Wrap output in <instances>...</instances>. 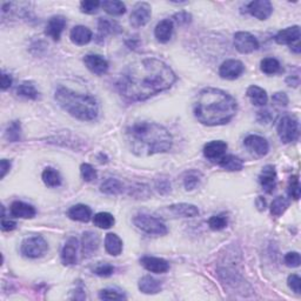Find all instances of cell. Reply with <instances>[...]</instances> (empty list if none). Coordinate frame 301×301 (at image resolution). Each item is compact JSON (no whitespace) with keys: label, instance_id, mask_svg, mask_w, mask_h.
Returning <instances> with one entry per match:
<instances>
[{"label":"cell","instance_id":"cell-31","mask_svg":"<svg viewBox=\"0 0 301 301\" xmlns=\"http://www.w3.org/2000/svg\"><path fill=\"white\" fill-rule=\"evenodd\" d=\"M100 191L108 195H118L124 191V185L118 179L109 178L100 186Z\"/></svg>","mask_w":301,"mask_h":301},{"label":"cell","instance_id":"cell-38","mask_svg":"<svg viewBox=\"0 0 301 301\" xmlns=\"http://www.w3.org/2000/svg\"><path fill=\"white\" fill-rule=\"evenodd\" d=\"M201 176L199 172H195V171H190L185 174L184 178V185L187 191H192L200 184Z\"/></svg>","mask_w":301,"mask_h":301},{"label":"cell","instance_id":"cell-33","mask_svg":"<svg viewBox=\"0 0 301 301\" xmlns=\"http://www.w3.org/2000/svg\"><path fill=\"white\" fill-rule=\"evenodd\" d=\"M43 181L50 187H58L62 185V177L57 170L47 167L43 172Z\"/></svg>","mask_w":301,"mask_h":301},{"label":"cell","instance_id":"cell-26","mask_svg":"<svg viewBox=\"0 0 301 301\" xmlns=\"http://www.w3.org/2000/svg\"><path fill=\"white\" fill-rule=\"evenodd\" d=\"M139 290L145 294H156L161 291V283L150 275L142 276L139 280Z\"/></svg>","mask_w":301,"mask_h":301},{"label":"cell","instance_id":"cell-13","mask_svg":"<svg viewBox=\"0 0 301 301\" xmlns=\"http://www.w3.org/2000/svg\"><path fill=\"white\" fill-rule=\"evenodd\" d=\"M84 63L89 71L98 76L105 74L108 70L107 60L99 54H87L84 58Z\"/></svg>","mask_w":301,"mask_h":301},{"label":"cell","instance_id":"cell-16","mask_svg":"<svg viewBox=\"0 0 301 301\" xmlns=\"http://www.w3.org/2000/svg\"><path fill=\"white\" fill-rule=\"evenodd\" d=\"M141 265L152 273H165L170 270V264L166 260L156 257H144L140 260Z\"/></svg>","mask_w":301,"mask_h":301},{"label":"cell","instance_id":"cell-17","mask_svg":"<svg viewBox=\"0 0 301 301\" xmlns=\"http://www.w3.org/2000/svg\"><path fill=\"white\" fill-rule=\"evenodd\" d=\"M99 237L93 232H85L81 240V253L84 257H91L99 247Z\"/></svg>","mask_w":301,"mask_h":301},{"label":"cell","instance_id":"cell-44","mask_svg":"<svg viewBox=\"0 0 301 301\" xmlns=\"http://www.w3.org/2000/svg\"><path fill=\"white\" fill-rule=\"evenodd\" d=\"M99 298L103 300H123L126 296L115 290H103L99 293Z\"/></svg>","mask_w":301,"mask_h":301},{"label":"cell","instance_id":"cell-45","mask_svg":"<svg viewBox=\"0 0 301 301\" xmlns=\"http://www.w3.org/2000/svg\"><path fill=\"white\" fill-rule=\"evenodd\" d=\"M93 272L99 276H109L113 274V272H115V267L109 265V264H99V265L93 270Z\"/></svg>","mask_w":301,"mask_h":301},{"label":"cell","instance_id":"cell-41","mask_svg":"<svg viewBox=\"0 0 301 301\" xmlns=\"http://www.w3.org/2000/svg\"><path fill=\"white\" fill-rule=\"evenodd\" d=\"M227 223H229V221H227V218L225 217V215H213V217L210 218L209 220V226L211 230L213 231H221L225 229V227L227 226Z\"/></svg>","mask_w":301,"mask_h":301},{"label":"cell","instance_id":"cell-22","mask_svg":"<svg viewBox=\"0 0 301 301\" xmlns=\"http://www.w3.org/2000/svg\"><path fill=\"white\" fill-rule=\"evenodd\" d=\"M70 38L73 44L78 45V46H83V45H86L92 40V31L88 27L83 25L76 26L72 28Z\"/></svg>","mask_w":301,"mask_h":301},{"label":"cell","instance_id":"cell-6","mask_svg":"<svg viewBox=\"0 0 301 301\" xmlns=\"http://www.w3.org/2000/svg\"><path fill=\"white\" fill-rule=\"evenodd\" d=\"M48 250V245L43 237H31L24 240L22 242V247H20V251L22 253L25 255L26 258L31 259H36L43 257V255L46 253Z\"/></svg>","mask_w":301,"mask_h":301},{"label":"cell","instance_id":"cell-49","mask_svg":"<svg viewBox=\"0 0 301 301\" xmlns=\"http://www.w3.org/2000/svg\"><path fill=\"white\" fill-rule=\"evenodd\" d=\"M191 14L187 13V12H179V13L174 14L172 22H176L178 25H186L191 22Z\"/></svg>","mask_w":301,"mask_h":301},{"label":"cell","instance_id":"cell-43","mask_svg":"<svg viewBox=\"0 0 301 301\" xmlns=\"http://www.w3.org/2000/svg\"><path fill=\"white\" fill-rule=\"evenodd\" d=\"M80 173L81 177L85 181L91 182L97 179V171L93 168V166L89 164H83L80 166Z\"/></svg>","mask_w":301,"mask_h":301},{"label":"cell","instance_id":"cell-32","mask_svg":"<svg viewBox=\"0 0 301 301\" xmlns=\"http://www.w3.org/2000/svg\"><path fill=\"white\" fill-rule=\"evenodd\" d=\"M101 7L105 10V12L111 15H121L126 12V6L123 2H118V0H106V2L101 3Z\"/></svg>","mask_w":301,"mask_h":301},{"label":"cell","instance_id":"cell-8","mask_svg":"<svg viewBox=\"0 0 301 301\" xmlns=\"http://www.w3.org/2000/svg\"><path fill=\"white\" fill-rule=\"evenodd\" d=\"M234 46L242 54H248L257 51L259 43L253 34L248 32H237L234 34Z\"/></svg>","mask_w":301,"mask_h":301},{"label":"cell","instance_id":"cell-3","mask_svg":"<svg viewBox=\"0 0 301 301\" xmlns=\"http://www.w3.org/2000/svg\"><path fill=\"white\" fill-rule=\"evenodd\" d=\"M127 142L132 152L139 157L162 153L172 147V136L157 123H137L126 131Z\"/></svg>","mask_w":301,"mask_h":301},{"label":"cell","instance_id":"cell-28","mask_svg":"<svg viewBox=\"0 0 301 301\" xmlns=\"http://www.w3.org/2000/svg\"><path fill=\"white\" fill-rule=\"evenodd\" d=\"M247 97L250 98L251 103L255 106H265L268 101V96L266 91L259 86H250L247 89Z\"/></svg>","mask_w":301,"mask_h":301},{"label":"cell","instance_id":"cell-21","mask_svg":"<svg viewBox=\"0 0 301 301\" xmlns=\"http://www.w3.org/2000/svg\"><path fill=\"white\" fill-rule=\"evenodd\" d=\"M173 33V22L171 19H164L160 23H158L154 30V35L159 43H167L172 38Z\"/></svg>","mask_w":301,"mask_h":301},{"label":"cell","instance_id":"cell-12","mask_svg":"<svg viewBox=\"0 0 301 301\" xmlns=\"http://www.w3.org/2000/svg\"><path fill=\"white\" fill-rule=\"evenodd\" d=\"M246 148L252 152L253 154H257L259 157H264L268 153V149H270V146H268V142L264 137L255 136V134H251L248 136L245 141Z\"/></svg>","mask_w":301,"mask_h":301},{"label":"cell","instance_id":"cell-10","mask_svg":"<svg viewBox=\"0 0 301 301\" xmlns=\"http://www.w3.org/2000/svg\"><path fill=\"white\" fill-rule=\"evenodd\" d=\"M243 71H245V66L240 60L229 59L221 64L220 68H219V76L222 79L234 80L238 79Z\"/></svg>","mask_w":301,"mask_h":301},{"label":"cell","instance_id":"cell-42","mask_svg":"<svg viewBox=\"0 0 301 301\" xmlns=\"http://www.w3.org/2000/svg\"><path fill=\"white\" fill-rule=\"evenodd\" d=\"M101 6V3L98 0H86V2L80 3V10L81 12L86 14H95L96 12Z\"/></svg>","mask_w":301,"mask_h":301},{"label":"cell","instance_id":"cell-5","mask_svg":"<svg viewBox=\"0 0 301 301\" xmlns=\"http://www.w3.org/2000/svg\"><path fill=\"white\" fill-rule=\"evenodd\" d=\"M133 223L138 229L147 234L165 235L167 233V227L160 219L146 213H139L133 218Z\"/></svg>","mask_w":301,"mask_h":301},{"label":"cell","instance_id":"cell-15","mask_svg":"<svg viewBox=\"0 0 301 301\" xmlns=\"http://www.w3.org/2000/svg\"><path fill=\"white\" fill-rule=\"evenodd\" d=\"M259 181L260 185L262 187V190L265 191L266 193H273L276 185V172L273 165H267L262 168L259 177Z\"/></svg>","mask_w":301,"mask_h":301},{"label":"cell","instance_id":"cell-40","mask_svg":"<svg viewBox=\"0 0 301 301\" xmlns=\"http://www.w3.org/2000/svg\"><path fill=\"white\" fill-rule=\"evenodd\" d=\"M20 134H22V128H20L19 121H13L7 127L6 131V139L11 142H15L20 140Z\"/></svg>","mask_w":301,"mask_h":301},{"label":"cell","instance_id":"cell-23","mask_svg":"<svg viewBox=\"0 0 301 301\" xmlns=\"http://www.w3.org/2000/svg\"><path fill=\"white\" fill-rule=\"evenodd\" d=\"M35 209L32 205H28L23 201H14L11 205V214L15 218L32 219L35 215Z\"/></svg>","mask_w":301,"mask_h":301},{"label":"cell","instance_id":"cell-50","mask_svg":"<svg viewBox=\"0 0 301 301\" xmlns=\"http://www.w3.org/2000/svg\"><path fill=\"white\" fill-rule=\"evenodd\" d=\"M272 100H273V103L275 105H278V106H286L288 104V98L286 96V93L284 92H276L275 95L272 97Z\"/></svg>","mask_w":301,"mask_h":301},{"label":"cell","instance_id":"cell-54","mask_svg":"<svg viewBox=\"0 0 301 301\" xmlns=\"http://www.w3.org/2000/svg\"><path fill=\"white\" fill-rule=\"evenodd\" d=\"M286 83L293 87H298L299 85V77L298 76H291L286 79Z\"/></svg>","mask_w":301,"mask_h":301},{"label":"cell","instance_id":"cell-7","mask_svg":"<svg viewBox=\"0 0 301 301\" xmlns=\"http://www.w3.org/2000/svg\"><path fill=\"white\" fill-rule=\"evenodd\" d=\"M276 131H278L280 140L285 142V144L294 141L296 138H298L299 133L298 120H296L294 117L285 116L280 119L278 127H276Z\"/></svg>","mask_w":301,"mask_h":301},{"label":"cell","instance_id":"cell-48","mask_svg":"<svg viewBox=\"0 0 301 301\" xmlns=\"http://www.w3.org/2000/svg\"><path fill=\"white\" fill-rule=\"evenodd\" d=\"M273 119H274V116L270 109H261V111H259L257 115V120L260 124H265V125L270 124Z\"/></svg>","mask_w":301,"mask_h":301},{"label":"cell","instance_id":"cell-53","mask_svg":"<svg viewBox=\"0 0 301 301\" xmlns=\"http://www.w3.org/2000/svg\"><path fill=\"white\" fill-rule=\"evenodd\" d=\"M11 168V161L3 159L0 161V170H2V178L6 176V173L9 172V170Z\"/></svg>","mask_w":301,"mask_h":301},{"label":"cell","instance_id":"cell-1","mask_svg":"<svg viewBox=\"0 0 301 301\" xmlns=\"http://www.w3.org/2000/svg\"><path fill=\"white\" fill-rule=\"evenodd\" d=\"M176 81V73L168 65L156 58H142L125 68L117 87L126 100L136 103L166 91Z\"/></svg>","mask_w":301,"mask_h":301},{"label":"cell","instance_id":"cell-29","mask_svg":"<svg viewBox=\"0 0 301 301\" xmlns=\"http://www.w3.org/2000/svg\"><path fill=\"white\" fill-rule=\"evenodd\" d=\"M105 248L108 254L117 257L123 252V241L117 234L108 233L105 238Z\"/></svg>","mask_w":301,"mask_h":301},{"label":"cell","instance_id":"cell-24","mask_svg":"<svg viewBox=\"0 0 301 301\" xmlns=\"http://www.w3.org/2000/svg\"><path fill=\"white\" fill-rule=\"evenodd\" d=\"M121 32V27L116 22L108 19H99L98 22V38L104 39L109 34H118Z\"/></svg>","mask_w":301,"mask_h":301},{"label":"cell","instance_id":"cell-11","mask_svg":"<svg viewBox=\"0 0 301 301\" xmlns=\"http://www.w3.org/2000/svg\"><path fill=\"white\" fill-rule=\"evenodd\" d=\"M247 11L251 15H253L259 20H266L271 17L273 12V6L268 0H255L247 5Z\"/></svg>","mask_w":301,"mask_h":301},{"label":"cell","instance_id":"cell-14","mask_svg":"<svg viewBox=\"0 0 301 301\" xmlns=\"http://www.w3.org/2000/svg\"><path fill=\"white\" fill-rule=\"evenodd\" d=\"M227 144L222 140H214L205 145L204 156L211 161H219L225 156Z\"/></svg>","mask_w":301,"mask_h":301},{"label":"cell","instance_id":"cell-27","mask_svg":"<svg viewBox=\"0 0 301 301\" xmlns=\"http://www.w3.org/2000/svg\"><path fill=\"white\" fill-rule=\"evenodd\" d=\"M168 210L177 217L182 218H194L199 214L197 206L191 204H176L168 206Z\"/></svg>","mask_w":301,"mask_h":301},{"label":"cell","instance_id":"cell-36","mask_svg":"<svg viewBox=\"0 0 301 301\" xmlns=\"http://www.w3.org/2000/svg\"><path fill=\"white\" fill-rule=\"evenodd\" d=\"M260 68H261V71L265 73V74L272 76V74H275V73H278L280 71V68H281V66H280V63L276 59L265 58L261 60Z\"/></svg>","mask_w":301,"mask_h":301},{"label":"cell","instance_id":"cell-46","mask_svg":"<svg viewBox=\"0 0 301 301\" xmlns=\"http://www.w3.org/2000/svg\"><path fill=\"white\" fill-rule=\"evenodd\" d=\"M300 254L298 252H290V253L286 254L285 257V264L288 267H299L300 266Z\"/></svg>","mask_w":301,"mask_h":301},{"label":"cell","instance_id":"cell-30","mask_svg":"<svg viewBox=\"0 0 301 301\" xmlns=\"http://www.w3.org/2000/svg\"><path fill=\"white\" fill-rule=\"evenodd\" d=\"M218 164L220 167L226 171H240L243 167V162L240 158L233 156V154H229V156H223L220 160L218 161Z\"/></svg>","mask_w":301,"mask_h":301},{"label":"cell","instance_id":"cell-55","mask_svg":"<svg viewBox=\"0 0 301 301\" xmlns=\"http://www.w3.org/2000/svg\"><path fill=\"white\" fill-rule=\"evenodd\" d=\"M257 206L260 211L266 210V200L262 197H258L257 199Z\"/></svg>","mask_w":301,"mask_h":301},{"label":"cell","instance_id":"cell-18","mask_svg":"<svg viewBox=\"0 0 301 301\" xmlns=\"http://www.w3.org/2000/svg\"><path fill=\"white\" fill-rule=\"evenodd\" d=\"M66 27V19L63 15H54L50 19L46 26V34L50 35L52 39L58 42L62 35L64 28Z\"/></svg>","mask_w":301,"mask_h":301},{"label":"cell","instance_id":"cell-39","mask_svg":"<svg viewBox=\"0 0 301 301\" xmlns=\"http://www.w3.org/2000/svg\"><path fill=\"white\" fill-rule=\"evenodd\" d=\"M287 193L291 198L294 199V200H299L301 190H300V182H299L298 176H293L290 178V182H288V187H287Z\"/></svg>","mask_w":301,"mask_h":301},{"label":"cell","instance_id":"cell-47","mask_svg":"<svg viewBox=\"0 0 301 301\" xmlns=\"http://www.w3.org/2000/svg\"><path fill=\"white\" fill-rule=\"evenodd\" d=\"M288 286L292 291H294L296 294H300L301 292V279L298 274H292L288 276Z\"/></svg>","mask_w":301,"mask_h":301},{"label":"cell","instance_id":"cell-51","mask_svg":"<svg viewBox=\"0 0 301 301\" xmlns=\"http://www.w3.org/2000/svg\"><path fill=\"white\" fill-rule=\"evenodd\" d=\"M15 226H17V223L12 220H7V219H3L2 221V231L4 232H10V231H13L15 229Z\"/></svg>","mask_w":301,"mask_h":301},{"label":"cell","instance_id":"cell-4","mask_svg":"<svg viewBox=\"0 0 301 301\" xmlns=\"http://www.w3.org/2000/svg\"><path fill=\"white\" fill-rule=\"evenodd\" d=\"M55 100L68 115L83 121L97 119L99 106L95 97L87 93H79L66 87H59L55 91Z\"/></svg>","mask_w":301,"mask_h":301},{"label":"cell","instance_id":"cell-19","mask_svg":"<svg viewBox=\"0 0 301 301\" xmlns=\"http://www.w3.org/2000/svg\"><path fill=\"white\" fill-rule=\"evenodd\" d=\"M77 250H78V240L70 238L65 243L62 251V260L64 265H74L77 262Z\"/></svg>","mask_w":301,"mask_h":301},{"label":"cell","instance_id":"cell-9","mask_svg":"<svg viewBox=\"0 0 301 301\" xmlns=\"http://www.w3.org/2000/svg\"><path fill=\"white\" fill-rule=\"evenodd\" d=\"M150 14H152V11H150V5L148 3H138L133 7L129 23L134 28L142 27L149 22Z\"/></svg>","mask_w":301,"mask_h":301},{"label":"cell","instance_id":"cell-37","mask_svg":"<svg viewBox=\"0 0 301 301\" xmlns=\"http://www.w3.org/2000/svg\"><path fill=\"white\" fill-rule=\"evenodd\" d=\"M290 206V201L287 200L285 197H278L275 198L273 202L271 204V213L274 217H280V215L285 213V211Z\"/></svg>","mask_w":301,"mask_h":301},{"label":"cell","instance_id":"cell-34","mask_svg":"<svg viewBox=\"0 0 301 301\" xmlns=\"http://www.w3.org/2000/svg\"><path fill=\"white\" fill-rule=\"evenodd\" d=\"M115 221H116L115 217H113L111 213H107V212L97 213L95 215V218H93V222H95V225L103 230L111 229V227L115 225Z\"/></svg>","mask_w":301,"mask_h":301},{"label":"cell","instance_id":"cell-56","mask_svg":"<svg viewBox=\"0 0 301 301\" xmlns=\"http://www.w3.org/2000/svg\"><path fill=\"white\" fill-rule=\"evenodd\" d=\"M291 50L293 52H295V53H300L301 52V47H300V43L298 42L296 45H291Z\"/></svg>","mask_w":301,"mask_h":301},{"label":"cell","instance_id":"cell-2","mask_svg":"<svg viewBox=\"0 0 301 301\" xmlns=\"http://www.w3.org/2000/svg\"><path fill=\"white\" fill-rule=\"evenodd\" d=\"M237 111V100L222 89L213 87L202 89L194 105L195 118L207 126L227 124Z\"/></svg>","mask_w":301,"mask_h":301},{"label":"cell","instance_id":"cell-35","mask_svg":"<svg viewBox=\"0 0 301 301\" xmlns=\"http://www.w3.org/2000/svg\"><path fill=\"white\" fill-rule=\"evenodd\" d=\"M17 95L20 97L26 98V99H32L35 100L38 98V91H36L35 86L30 81H24L18 86L17 88Z\"/></svg>","mask_w":301,"mask_h":301},{"label":"cell","instance_id":"cell-52","mask_svg":"<svg viewBox=\"0 0 301 301\" xmlns=\"http://www.w3.org/2000/svg\"><path fill=\"white\" fill-rule=\"evenodd\" d=\"M12 81L13 80H12L11 76L6 74V73H3V76H2V89L3 91H5V89H7L11 86Z\"/></svg>","mask_w":301,"mask_h":301},{"label":"cell","instance_id":"cell-25","mask_svg":"<svg viewBox=\"0 0 301 301\" xmlns=\"http://www.w3.org/2000/svg\"><path fill=\"white\" fill-rule=\"evenodd\" d=\"M67 215L70 217V219H72V220L88 222L92 218V211L88 206L79 204L71 207V209L68 210Z\"/></svg>","mask_w":301,"mask_h":301},{"label":"cell","instance_id":"cell-20","mask_svg":"<svg viewBox=\"0 0 301 301\" xmlns=\"http://www.w3.org/2000/svg\"><path fill=\"white\" fill-rule=\"evenodd\" d=\"M275 42L280 45H293V43L299 42L300 39V27L292 26L280 31L275 35Z\"/></svg>","mask_w":301,"mask_h":301}]
</instances>
